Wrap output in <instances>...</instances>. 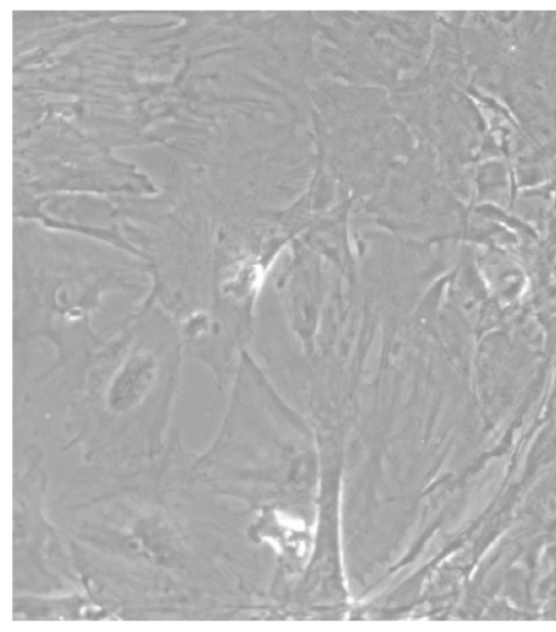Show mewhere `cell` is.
I'll return each instance as SVG.
<instances>
[{
    "instance_id": "obj_1",
    "label": "cell",
    "mask_w": 556,
    "mask_h": 632,
    "mask_svg": "<svg viewBox=\"0 0 556 632\" xmlns=\"http://www.w3.org/2000/svg\"><path fill=\"white\" fill-rule=\"evenodd\" d=\"M152 291L148 263L117 257L16 252L13 261L14 350L34 341L51 344L54 355L42 372L83 375L111 338L97 319L106 299L146 302Z\"/></svg>"
}]
</instances>
